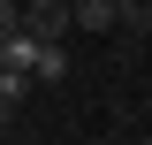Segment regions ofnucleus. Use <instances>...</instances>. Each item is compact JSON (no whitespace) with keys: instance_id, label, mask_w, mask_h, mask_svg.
<instances>
[{"instance_id":"obj_1","label":"nucleus","mask_w":152,"mask_h":145,"mask_svg":"<svg viewBox=\"0 0 152 145\" xmlns=\"http://www.w3.org/2000/svg\"><path fill=\"white\" fill-rule=\"evenodd\" d=\"M23 31L31 38H69L76 16H69V0H23Z\"/></svg>"},{"instance_id":"obj_2","label":"nucleus","mask_w":152,"mask_h":145,"mask_svg":"<svg viewBox=\"0 0 152 145\" xmlns=\"http://www.w3.org/2000/svg\"><path fill=\"white\" fill-rule=\"evenodd\" d=\"M114 38H152V0H114Z\"/></svg>"},{"instance_id":"obj_3","label":"nucleus","mask_w":152,"mask_h":145,"mask_svg":"<svg viewBox=\"0 0 152 145\" xmlns=\"http://www.w3.org/2000/svg\"><path fill=\"white\" fill-rule=\"evenodd\" d=\"M31 84H38V76L23 69V61H0V107H8V115H23V99H31Z\"/></svg>"},{"instance_id":"obj_4","label":"nucleus","mask_w":152,"mask_h":145,"mask_svg":"<svg viewBox=\"0 0 152 145\" xmlns=\"http://www.w3.org/2000/svg\"><path fill=\"white\" fill-rule=\"evenodd\" d=\"M69 16H76V31L114 38V0H69Z\"/></svg>"},{"instance_id":"obj_5","label":"nucleus","mask_w":152,"mask_h":145,"mask_svg":"<svg viewBox=\"0 0 152 145\" xmlns=\"http://www.w3.org/2000/svg\"><path fill=\"white\" fill-rule=\"evenodd\" d=\"M31 76H38V84H61V76H69V38H46L38 61H31Z\"/></svg>"},{"instance_id":"obj_6","label":"nucleus","mask_w":152,"mask_h":145,"mask_svg":"<svg viewBox=\"0 0 152 145\" xmlns=\"http://www.w3.org/2000/svg\"><path fill=\"white\" fill-rule=\"evenodd\" d=\"M23 31V0H0V38H15Z\"/></svg>"},{"instance_id":"obj_7","label":"nucleus","mask_w":152,"mask_h":145,"mask_svg":"<svg viewBox=\"0 0 152 145\" xmlns=\"http://www.w3.org/2000/svg\"><path fill=\"white\" fill-rule=\"evenodd\" d=\"M8 122H15V115H8V107H0V130H8Z\"/></svg>"}]
</instances>
